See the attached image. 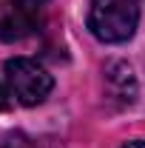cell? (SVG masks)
<instances>
[{"instance_id":"3","label":"cell","mask_w":145,"mask_h":148,"mask_svg":"<svg viewBox=\"0 0 145 148\" xmlns=\"http://www.w3.org/2000/svg\"><path fill=\"white\" fill-rule=\"evenodd\" d=\"M40 29V3L37 0H0V40L17 43Z\"/></svg>"},{"instance_id":"1","label":"cell","mask_w":145,"mask_h":148,"mask_svg":"<svg viewBox=\"0 0 145 148\" xmlns=\"http://www.w3.org/2000/svg\"><path fill=\"white\" fill-rule=\"evenodd\" d=\"M140 23V0H91L88 29L103 43H125Z\"/></svg>"},{"instance_id":"5","label":"cell","mask_w":145,"mask_h":148,"mask_svg":"<svg viewBox=\"0 0 145 148\" xmlns=\"http://www.w3.org/2000/svg\"><path fill=\"white\" fill-rule=\"evenodd\" d=\"M0 148H37L23 131H12V134H6L3 137V143H0Z\"/></svg>"},{"instance_id":"2","label":"cell","mask_w":145,"mask_h":148,"mask_svg":"<svg viewBox=\"0 0 145 148\" xmlns=\"http://www.w3.org/2000/svg\"><path fill=\"white\" fill-rule=\"evenodd\" d=\"M3 71H6V88H9V94L20 106H37L54 88L51 74L31 57H12V60H6Z\"/></svg>"},{"instance_id":"7","label":"cell","mask_w":145,"mask_h":148,"mask_svg":"<svg viewBox=\"0 0 145 148\" xmlns=\"http://www.w3.org/2000/svg\"><path fill=\"white\" fill-rule=\"evenodd\" d=\"M122 148H145V140H134V143H125Z\"/></svg>"},{"instance_id":"8","label":"cell","mask_w":145,"mask_h":148,"mask_svg":"<svg viewBox=\"0 0 145 148\" xmlns=\"http://www.w3.org/2000/svg\"><path fill=\"white\" fill-rule=\"evenodd\" d=\"M37 3H43V0H37Z\"/></svg>"},{"instance_id":"4","label":"cell","mask_w":145,"mask_h":148,"mask_svg":"<svg viewBox=\"0 0 145 148\" xmlns=\"http://www.w3.org/2000/svg\"><path fill=\"white\" fill-rule=\"evenodd\" d=\"M105 80H108L111 91L117 94L122 103H134V97H137V83H134L131 66H125V63H108V66H105Z\"/></svg>"},{"instance_id":"6","label":"cell","mask_w":145,"mask_h":148,"mask_svg":"<svg viewBox=\"0 0 145 148\" xmlns=\"http://www.w3.org/2000/svg\"><path fill=\"white\" fill-rule=\"evenodd\" d=\"M9 97H12V94H9V88H3V86H0V111L9 108Z\"/></svg>"}]
</instances>
